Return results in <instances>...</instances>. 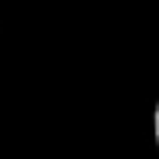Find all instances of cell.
I'll list each match as a JSON object with an SVG mask.
<instances>
[{"label":"cell","instance_id":"cell-1","mask_svg":"<svg viewBox=\"0 0 159 159\" xmlns=\"http://www.w3.org/2000/svg\"><path fill=\"white\" fill-rule=\"evenodd\" d=\"M152 139H156V149H159V102H156V112H152Z\"/></svg>","mask_w":159,"mask_h":159}]
</instances>
